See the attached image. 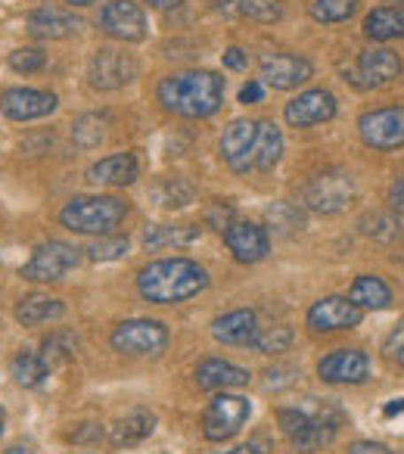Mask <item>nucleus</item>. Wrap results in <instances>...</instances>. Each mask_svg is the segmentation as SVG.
I'll return each mask as SVG.
<instances>
[{
  "mask_svg": "<svg viewBox=\"0 0 404 454\" xmlns=\"http://www.w3.org/2000/svg\"><path fill=\"white\" fill-rule=\"evenodd\" d=\"M246 383H249V371L246 367L230 364V361L209 358L196 367V386L206 392H228V389H237V386H246Z\"/></svg>",
  "mask_w": 404,
  "mask_h": 454,
  "instance_id": "obj_20",
  "label": "nucleus"
},
{
  "mask_svg": "<svg viewBox=\"0 0 404 454\" xmlns=\"http://www.w3.org/2000/svg\"><path fill=\"white\" fill-rule=\"evenodd\" d=\"M63 315H66V305L53 296H41V293L26 296L16 305V321H19L22 327H38V324L57 321V317H63Z\"/></svg>",
  "mask_w": 404,
  "mask_h": 454,
  "instance_id": "obj_28",
  "label": "nucleus"
},
{
  "mask_svg": "<svg viewBox=\"0 0 404 454\" xmlns=\"http://www.w3.org/2000/svg\"><path fill=\"white\" fill-rule=\"evenodd\" d=\"M75 265H78V249L63 240H50V243H41L32 253V259L22 265V278L35 280V284H50V280H63Z\"/></svg>",
  "mask_w": 404,
  "mask_h": 454,
  "instance_id": "obj_9",
  "label": "nucleus"
},
{
  "mask_svg": "<svg viewBox=\"0 0 404 454\" xmlns=\"http://www.w3.org/2000/svg\"><path fill=\"white\" fill-rule=\"evenodd\" d=\"M259 66L265 84H271L274 90H292L315 75V66L305 57H296V53H265Z\"/></svg>",
  "mask_w": 404,
  "mask_h": 454,
  "instance_id": "obj_13",
  "label": "nucleus"
},
{
  "mask_svg": "<svg viewBox=\"0 0 404 454\" xmlns=\"http://www.w3.org/2000/svg\"><path fill=\"white\" fill-rule=\"evenodd\" d=\"M137 59L115 47H100L88 63V82L97 90H119L137 78Z\"/></svg>",
  "mask_w": 404,
  "mask_h": 454,
  "instance_id": "obj_8",
  "label": "nucleus"
},
{
  "mask_svg": "<svg viewBox=\"0 0 404 454\" xmlns=\"http://www.w3.org/2000/svg\"><path fill=\"white\" fill-rule=\"evenodd\" d=\"M168 346V327L150 317H134L113 330V348L121 355H159Z\"/></svg>",
  "mask_w": 404,
  "mask_h": 454,
  "instance_id": "obj_7",
  "label": "nucleus"
},
{
  "mask_svg": "<svg viewBox=\"0 0 404 454\" xmlns=\"http://www.w3.org/2000/svg\"><path fill=\"white\" fill-rule=\"evenodd\" d=\"M259 134V121L252 119H234L221 134V156L230 165V171L246 175L252 171V146Z\"/></svg>",
  "mask_w": 404,
  "mask_h": 454,
  "instance_id": "obj_18",
  "label": "nucleus"
},
{
  "mask_svg": "<svg viewBox=\"0 0 404 454\" xmlns=\"http://www.w3.org/2000/svg\"><path fill=\"white\" fill-rule=\"evenodd\" d=\"M348 454H392V451L383 442H354V445L348 448Z\"/></svg>",
  "mask_w": 404,
  "mask_h": 454,
  "instance_id": "obj_42",
  "label": "nucleus"
},
{
  "mask_svg": "<svg viewBox=\"0 0 404 454\" xmlns=\"http://www.w3.org/2000/svg\"><path fill=\"white\" fill-rule=\"evenodd\" d=\"M395 4H404V0H395Z\"/></svg>",
  "mask_w": 404,
  "mask_h": 454,
  "instance_id": "obj_50",
  "label": "nucleus"
},
{
  "mask_svg": "<svg viewBox=\"0 0 404 454\" xmlns=\"http://www.w3.org/2000/svg\"><path fill=\"white\" fill-rule=\"evenodd\" d=\"M72 7H90V4H97V0H69Z\"/></svg>",
  "mask_w": 404,
  "mask_h": 454,
  "instance_id": "obj_47",
  "label": "nucleus"
},
{
  "mask_svg": "<svg viewBox=\"0 0 404 454\" xmlns=\"http://www.w3.org/2000/svg\"><path fill=\"white\" fill-rule=\"evenodd\" d=\"M358 134L370 150L392 153L404 146V106H379L358 119Z\"/></svg>",
  "mask_w": 404,
  "mask_h": 454,
  "instance_id": "obj_6",
  "label": "nucleus"
},
{
  "mask_svg": "<svg viewBox=\"0 0 404 454\" xmlns=\"http://www.w3.org/2000/svg\"><path fill=\"white\" fill-rule=\"evenodd\" d=\"M209 224L224 234V231L234 224V206H230V202H215V206L209 208Z\"/></svg>",
  "mask_w": 404,
  "mask_h": 454,
  "instance_id": "obj_39",
  "label": "nucleus"
},
{
  "mask_svg": "<svg viewBox=\"0 0 404 454\" xmlns=\"http://www.w3.org/2000/svg\"><path fill=\"white\" fill-rule=\"evenodd\" d=\"M234 10L240 16H249V20H259V22H277L280 20V10L268 0H230Z\"/></svg>",
  "mask_w": 404,
  "mask_h": 454,
  "instance_id": "obj_36",
  "label": "nucleus"
},
{
  "mask_svg": "<svg viewBox=\"0 0 404 454\" xmlns=\"http://www.w3.org/2000/svg\"><path fill=\"white\" fill-rule=\"evenodd\" d=\"M348 299H352L361 311L364 309L383 311V309H389V302H392V290L383 278H377V274H361V278L352 284V290H348Z\"/></svg>",
  "mask_w": 404,
  "mask_h": 454,
  "instance_id": "obj_27",
  "label": "nucleus"
},
{
  "mask_svg": "<svg viewBox=\"0 0 404 454\" xmlns=\"http://www.w3.org/2000/svg\"><path fill=\"white\" fill-rule=\"evenodd\" d=\"M10 373H13V380L19 386H26V389H35V386H41L47 380V373H50V367H47V361L41 358L38 352H19L13 361H10Z\"/></svg>",
  "mask_w": 404,
  "mask_h": 454,
  "instance_id": "obj_30",
  "label": "nucleus"
},
{
  "mask_svg": "<svg viewBox=\"0 0 404 454\" xmlns=\"http://www.w3.org/2000/svg\"><path fill=\"white\" fill-rule=\"evenodd\" d=\"M125 215L128 206L119 196H72L59 212V221L72 234L103 237L113 234V227H119Z\"/></svg>",
  "mask_w": 404,
  "mask_h": 454,
  "instance_id": "obj_4",
  "label": "nucleus"
},
{
  "mask_svg": "<svg viewBox=\"0 0 404 454\" xmlns=\"http://www.w3.org/2000/svg\"><path fill=\"white\" fill-rule=\"evenodd\" d=\"M284 156V134L274 121H259L252 146V171H271Z\"/></svg>",
  "mask_w": 404,
  "mask_h": 454,
  "instance_id": "obj_25",
  "label": "nucleus"
},
{
  "mask_svg": "<svg viewBox=\"0 0 404 454\" xmlns=\"http://www.w3.org/2000/svg\"><path fill=\"white\" fill-rule=\"evenodd\" d=\"M352 196H354V184H352V177L342 175V171H327V175L311 177L308 187L302 190L305 206L323 215L342 212V208L352 202Z\"/></svg>",
  "mask_w": 404,
  "mask_h": 454,
  "instance_id": "obj_11",
  "label": "nucleus"
},
{
  "mask_svg": "<svg viewBox=\"0 0 404 454\" xmlns=\"http://www.w3.org/2000/svg\"><path fill=\"white\" fill-rule=\"evenodd\" d=\"M75 355V342H72L69 333H53L50 340H44V352L41 358L47 361V367L59 364V361H69Z\"/></svg>",
  "mask_w": 404,
  "mask_h": 454,
  "instance_id": "obj_34",
  "label": "nucleus"
},
{
  "mask_svg": "<svg viewBox=\"0 0 404 454\" xmlns=\"http://www.w3.org/2000/svg\"><path fill=\"white\" fill-rule=\"evenodd\" d=\"M128 253V237H109L103 234L97 243H90L88 247V255L94 262H115L121 259V255Z\"/></svg>",
  "mask_w": 404,
  "mask_h": 454,
  "instance_id": "obj_33",
  "label": "nucleus"
},
{
  "mask_svg": "<svg viewBox=\"0 0 404 454\" xmlns=\"http://www.w3.org/2000/svg\"><path fill=\"white\" fill-rule=\"evenodd\" d=\"M152 429H156V417H152L150 411H131V414L115 423L109 439H113L115 448H131V445H137V442L150 439Z\"/></svg>",
  "mask_w": 404,
  "mask_h": 454,
  "instance_id": "obj_26",
  "label": "nucleus"
},
{
  "mask_svg": "<svg viewBox=\"0 0 404 454\" xmlns=\"http://www.w3.org/2000/svg\"><path fill=\"white\" fill-rule=\"evenodd\" d=\"M364 35L370 41H398L404 38V7H377L367 13L364 20Z\"/></svg>",
  "mask_w": 404,
  "mask_h": 454,
  "instance_id": "obj_24",
  "label": "nucleus"
},
{
  "mask_svg": "<svg viewBox=\"0 0 404 454\" xmlns=\"http://www.w3.org/2000/svg\"><path fill=\"white\" fill-rule=\"evenodd\" d=\"M0 433H4V411H0Z\"/></svg>",
  "mask_w": 404,
  "mask_h": 454,
  "instance_id": "obj_49",
  "label": "nucleus"
},
{
  "mask_svg": "<svg viewBox=\"0 0 404 454\" xmlns=\"http://www.w3.org/2000/svg\"><path fill=\"white\" fill-rule=\"evenodd\" d=\"M255 333H259V317H255L252 309L228 311L212 324V336L224 346H249Z\"/></svg>",
  "mask_w": 404,
  "mask_h": 454,
  "instance_id": "obj_22",
  "label": "nucleus"
},
{
  "mask_svg": "<svg viewBox=\"0 0 404 454\" xmlns=\"http://www.w3.org/2000/svg\"><path fill=\"white\" fill-rule=\"evenodd\" d=\"M336 115V97L323 88L305 90V94L292 97L284 109V119L290 121L292 128H315L323 125Z\"/></svg>",
  "mask_w": 404,
  "mask_h": 454,
  "instance_id": "obj_17",
  "label": "nucleus"
},
{
  "mask_svg": "<svg viewBox=\"0 0 404 454\" xmlns=\"http://www.w3.org/2000/svg\"><path fill=\"white\" fill-rule=\"evenodd\" d=\"M383 352L389 355L395 364H401L404 367V324L398 330H392V336L385 340V346H383Z\"/></svg>",
  "mask_w": 404,
  "mask_h": 454,
  "instance_id": "obj_40",
  "label": "nucleus"
},
{
  "mask_svg": "<svg viewBox=\"0 0 404 454\" xmlns=\"http://www.w3.org/2000/svg\"><path fill=\"white\" fill-rule=\"evenodd\" d=\"M159 103L183 119H209L224 103V78L209 69H187L162 78Z\"/></svg>",
  "mask_w": 404,
  "mask_h": 454,
  "instance_id": "obj_1",
  "label": "nucleus"
},
{
  "mask_svg": "<svg viewBox=\"0 0 404 454\" xmlns=\"http://www.w3.org/2000/svg\"><path fill=\"white\" fill-rule=\"evenodd\" d=\"M100 28L121 44H137L146 38V16L134 0H113L103 7Z\"/></svg>",
  "mask_w": 404,
  "mask_h": 454,
  "instance_id": "obj_12",
  "label": "nucleus"
},
{
  "mask_svg": "<svg viewBox=\"0 0 404 454\" xmlns=\"http://www.w3.org/2000/svg\"><path fill=\"white\" fill-rule=\"evenodd\" d=\"M277 420L284 435L299 451H317L330 445L339 429L342 414L333 404H315V408H284L277 411Z\"/></svg>",
  "mask_w": 404,
  "mask_h": 454,
  "instance_id": "obj_3",
  "label": "nucleus"
},
{
  "mask_svg": "<svg viewBox=\"0 0 404 454\" xmlns=\"http://www.w3.org/2000/svg\"><path fill=\"white\" fill-rule=\"evenodd\" d=\"M187 184H181V181H165V193L159 190L156 193V200H159V206H165V208H181V206H187L193 196H181L177 190H183Z\"/></svg>",
  "mask_w": 404,
  "mask_h": 454,
  "instance_id": "obj_38",
  "label": "nucleus"
},
{
  "mask_svg": "<svg viewBox=\"0 0 404 454\" xmlns=\"http://www.w3.org/2000/svg\"><path fill=\"white\" fill-rule=\"evenodd\" d=\"M224 243H228L230 255L237 262H243V265H255V262L268 259V253H271V237L255 221H234L224 231Z\"/></svg>",
  "mask_w": 404,
  "mask_h": 454,
  "instance_id": "obj_14",
  "label": "nucleus"
},
{
  "mask_svg": "<svg viewBox=\"0 0 404 454\" xmlns=\"http://www.w3.org/2000/svg\"><path fill=\"white\" fill-rule=\"evenodd\" d=\"M249 414H252V404L243 395H215L209 402V408L202 411V433L209 442H228L246 427Z\"/></svg>",
  "mask_w": 404,
  "mask_h": 454,
  "instance_id": "obj_5",
  "label": "nucleus"
},
{
  "mask_svg": "<svg viewBox=\"0 0 404 454\" xmlns=\"http://www.w3.org/2000/svg\"><path fill=\"white\" fill-rule=\"evenodd\" d=\"M72 137L82 146H97L103 140V119L100 115H82V119L72 125Z\"/></svg>",
  "mask_w": 404,
  "mask_h": 454,
  "instance_id": "obj_35",
  "label": "nucleus"
},
{
  "mask_svg": "<svg viewBox=\"0 0 404 454\" xmlns=\"http://www.w3.org/2000/svg\"><path fill=\"white\" fill-rule=\"evenodd\" d=\"M209 286V271L193 259L150 262L137 274V290L152 305H177L199 296Z\"/></svg>",
  "mask_w": 404,
  "mask_h": 454,
  "instance_id": "obj_2",
  "label": "nucleus"
},
{
  "mask_svg": "<svg viewBox=\"0 0 404 454\" xmlns=\"http://www.w3.org/2000/svg\"><path fill=\"white\" fill-rule=\"evenodd\" d=\"M358 13V0H315L311 4V20L333 26V22H346Z\"/></svg>",
  "mask_w": 404,
  "mask_h": 454,
  "instance_id": "obj_31",
  "label": "nucleus"
},
{
  "mask_svg": "<svg viewBox=\"0 0 404 454\" xmlns=\"http://www.w3.org/2000/svg\"><path fill=\"white\" fill-rule=\"evenodd\" d=\"M401 411H404V398H398V402L385 404V411H383V414H385V417H395V414H401Z\"/></svg>",
  "mask_w": 404,
  "mask_h": 454,
  "instance_id": "obj_46",
  "label": "nucleus"
},
{
  "mask_svg": "<svg viewBox=\"0 0 404 454\" xmlns=\"http://www.w3.org/2000/svg\"><path fill=\"white\" fill-rule=\"evenodd\" d=\"M137 171L140 168L134 153H115V156H106L90 165L88 177L94 184H106V187H128V184L137 181Z\"/></svg>",
  "mask_w": 404,
  "mask_h": 454,
  "instance_id": "obj_23",
  "label": "nucleus"
},
{
  "mask_svg": "<svg viewBox=\"0 0 404 454\" xmlns=\"http://www.w3.org/2000/svg\"><path fill=\"white\" fill-rule=\"evenodd\" d=\"M44 63H47V57L38 51V47H19V51H13L10 53V69L13 72H38V69H44Z\"/></svg>",
  "mask_w": 404,
  "mask_h": 454,
  "instance_id": "obj_37",
  "label": "nucleus"
},
{
  "mask_svg": "<svg viewBox=\"0 0 404 454\" xmlns=\"http://www.w3.org/2000/svg\"><path fill=\"white\" fill-rule=\"evenodd\" d=\"M246 66V53L240 51V47H230V51H224V69H243Z\"/></svg>",
  "mask_w": 404,
  "mask_h": 454,
  "instance_id": "obj_43",
  "label": "nucleus"
},
{
  "mask_svg": "<svg viewBox=\"0 0 404 454\" xmlns=\"http://www.w3.org/2000/svg\"><path fill=\"white\" fill-rule=\"evenodd\" d=\"M361 317H364V311L348 296H327L308 309V327L317 330V333H327V330H352L361 324Z\"/></svg>",
  "mask_w": 404,
  "mask_h": 454,
  "instance_id": "obj_19",
  "label": "nucleus"
},
{
  "mask_svg": "<svg viewBox=\"0 0 404 454\" xmlns=\"http://www.w3.org/2000/svg\"><path fill=\"white\" fill-rule=\"evenodd\" d=\"M199 240V227L193 224H156L150 227L144 234V247L146 249H181V247H190V243Z\"/></svg>",
  "mask_w": 404,
  "mask_h": 454,
  "instance_id": "obj_29",
  "label": "nucleus"
},
{
  "mask_svg": "<svg viewBox=\"0 0 404 454\" xmlns=\"http://www.w3.org/2000/svg\"><path fill=\"white\" fill-rule=\"evenodd\" d=\"M398 75H401V57L395 51H389V47H373V51L361 53L346 82H352L361 90H377L392 84Z\"/></svg>",
  "mask_w": 404,
  "mask_h": 454,
  "instance_id": "obj_10",
  "label": "nucleus"
},
{
  "mask_svg": "<svg viewBox=\"0 0 404 454\" xmlns=\"http://www.w3.org/2000/svg\"><path fill=\"white\" fill-rule=\"evenodd\" d=\"M82 28V22L75 20V13L69 10H59V7H41L28 16V32L41 41H59V38H69Z\"/></svg>",
  "mask_w": 404,
  "mask_h": 454,
  "instance_id": "obj_21",
  "label": "nucleus"
},
{
  "mask_svg": "<svg viewBox=\"0 0 404 454\" xmlns=\"http://www.w3.org/2000/svg\"><path fill=\"white\" fill-rule=\"evenodd\" d=\"M389 202H392V208H395V212H404V175L398 177L395 184H392V190H389Z\"/></svg>",
  "mask_w": 404,
  "mask_h": 454,
  "instance_id": "obj_44",
  "label": "nucleus"
},
{
  "mask_svg": "<svg viewBox=\"0 0 404 454\" xmlns=\"http://www.w3.org/2000/svg\"><path fill=\"white\" fill-rule=\"evenodd\" d=\"M317 373H321L323 383L358 386L370 377V358L358 348H339V352H330L327 358H321Z\"/></svg>",
  "mask_w": 404,
  "mask_h": 454,
  "instance_id": "obj_15",
  "label": "nucleus"
},
{
  "mask_svg": "<svg viewBox=\"0 0 404 454\" xmlns=\"http://www.w3.org/2000/svg\"><path fill=\"white\" fill-rule=\"evenodd\" d=\"M57 94L50 90H35V88H10L0 94V109L13 121H35L44 119L57 109Z\"/></svg>",
  "mask_w": 404,
  "mask_h": 454,
  "instance_id": "obj_16",
  "label": "nucleus"
},
{
  "mask_svg": "<svg viewBox=\"0 0 404 454\" xmlns=\"http://www.w3.org/2000/svg\"><path fill=\"white\" fill-rule=\"evenodd\" d=\"M146 4L156 10H175V7H181L183 0H146Z\"/></svg>",
  "mask_w": 404,
  "mask_h": 454,
  "instance_id": "obj_45",
  "label": "nucleus"
},
{
  "mask_svg": "<svg viewBox=\"0 0 404 454\" xmlns=\"http://www.w3.org/2000/svg\"><path fill=\"white\" fill-rule=\"evenodd\" d=\"M261 97H265V90H261V82H246L240 88V103H261Z\"/></svg>",
  "mask_w": 404,
  "mask_h": 454,
  "instance_id": "obj_41",
  "label": "nucleus"
},
{
  "mask_svg": "<svg viewBox=\"0 0 404 454\" xmlns=\"http://www.w3.org/2000/svg\"><path fill=\"white\" fill-rule=\"evenodd\" d=\"M249 346H252L255 352H261V355H280V352H286V348L292 346V330L290 327L259 330V333L252 336V342H249Z\"/></svg>",
  "mask_w": 404,
  "mask_h": 454,
  "instance_id": "obj_32",
  "label": "nucleus"
},
{
  "mask_svg": "<svg viewBox=\"0 0 404 454\" xmlns=\"http://www.w3.org/2000/svg\"><path fill=\"white\" fill-rule=\"evenodd\" d=\"M10 454H32V451H22V448H13V451H10Z\"/></svg>",
  "mask_w": 404,
  "mask_h": 454,
  "instance_id": "obj_48",
  "label": "nucleus"
}]
</instances>
